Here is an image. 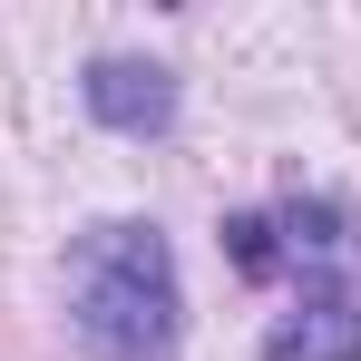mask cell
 <instances>
[{"mask_svg": "<svg viewBox=\"0 0 361 361\" xmlns=\"http://www.w3.org/2000/svg\"><path fill=\"white\" fill-rule=\"evenodd\" d=\"M68 332L108 361H166L176 352V254L157 225H88L68 254Z\"/></svg>", "mask_w": 361, "mask_h": 361, "instance_id": "6da1fadb", "label": "cell"}, {"mask_svg": "<svg viewBox=\"0 0 361 361\" xmlns=\"http://www.w3.org/2000/svg\"><path fill=\"white\" fill-rule=\"evenodd\" d=\"M88 108L108 127H127V137H147V127H166L176 118V78L157 59H98L88 68Z\"/></svg>", "mask_w": 361, "mask_h": 361, "instance_id": "7a4b0ae2", "label": "cell"}, {"mask_svg": "<svg viewBox=\"0 0 361 361\" xmlns=\"http://www.w3.org/2000/svg\"><path fill=\"white\" fill-rule=\"evenodd\" d=\"M225 254H235L244 274H274V264H283V254H274V225H264V215H235V225H225Z\"/></svg>", "mask_w": 361, "mask_h": 361, "instance_id": "5b68a950", "label": "cell"}, {"mask_svg": "<svg viewBox=\"0 0 361 361\" xmlns=\"http://www.w3.org/2000/svg\"><path fill=\"white\" fill-rule=\"evenodd\" d=\"M283 235H293V264H361V235L342 205H293Z\"/></svg>", "mask_w": 361, "mask_h": 361, "instance_id": "277c9868", "label": "cell"}, {"mask_svg": "<svg viewBox=\"0 0 361 361\" xmlns=\"http://www.w3.org/2000/svg\"><path fill=\"white\" fill-rule=\"evenodd\" d=\"M264 361H361V302L312 293L302 312H283L264 332Z\"/></svg>", "mask_w": 361, "mask_h": 361, "instance_id": "3957f363", "label": "cell"}]
</instances>
